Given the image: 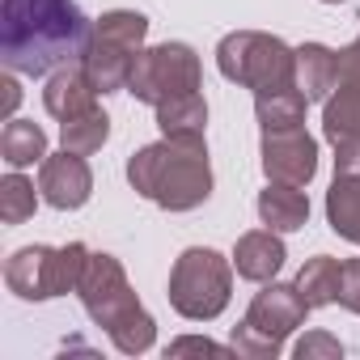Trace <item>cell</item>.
<instances>
[{
    "instance_id": "cell-2",
    "label": "cell",
    "mask_w": 360,
    "mask_h": 360,
    "mask_svg": "<svg viewBox=\"0 0 360 360\" xmlns=\"http://www.w3.org/2000/svg\"><path fill=\"white\" fill-rule=\"evenodd\" d=\"M127 183L165 212H191L212 195V165L204 140L161 136L127 157Z\"/></svg>"
},
{
    "instance_id": "cell-1",
    "label": "cell",
    "mask_w": 360,
    "mask_h": 360,
    "mask_svg": "<svg viewBox=\"0 0 360 360\" xmlns=\"http://www.w3.org/2000/svg\"><path fill=\"white\" fill-rule=\"evenodd\" d=\"M94 22L77 0H0V60L18 77H51L77 64Z\"/></svg>"
},
{
    "instance_id": "cell-3",
    "label": "cell",
    "mask_w": 360,
    "mask_h": 360,
    "mask_svg": "<svg viewBox=\"0 0 360 360\" xmlns=\"http://www.w3.org/2000/svg\"><path fill=\"white\" fill-rule=\"evenodd\" d=\"M77 297H81L85 314L94 318V326H102V330L110 335L115 352L140 356V352L153 347L157 322H153V314L140 305V297L131 292L127 271H123V263H119L115 255H102V250L89 255Z\"/></svg>"
},
{
    "instance_id": "cell-5",
    "label": "cell",
    "mask_w": 360,
    "mask_h": 360,
    "mask_svg": "<svg viewBox=\"0 0 360 360\" xmlns=\"http://www.w3.org/2000/svg\"><path fill=\"white\" fill-rule=\"evenodd\" d=\"M233 297V259L208 250V246H191L174 259L169 271V305L183 314L187 322H212L225 314Z\"/></svg>"
},
{
    "instance_id": "cell-20",
    "label": "cell",
    "mask_w": 360,
    "mask_h": 360,
    "mask_svg": "<svg viewBox=\"0 0 360 360\" xmlns=\"http://www.w3.org/2000/svg\"><path fill=\"white\" fill-rule=\"evenodd\" d=\"M297 288H301V297L309 301V309H322V305H339V288H343V263L339 259H330V255H314L301 271H297V280H292Z\"/></svg>"
},
{
    "instance_id": "cell-15",
    "label": "cell",
    "mask_w": 360,
    "mask_h": 360,
    "mask_svg": "<svg viewBox=\"0 0 360 360\" xmlns=\"http://www.w3.org/2000/svg\"><path fill=\"white\" fill-rule=\"evenodd\" d=\"M322 136L330 144H347L360 140V72L339 77L335 94L322 106Z\"/></svg>"
},
{
    "instance_id": "cell-28",
    "label": "cell",
    "mask_w": 360,
    "mask_h": 360,
    "mask_svg": "<svg viewBox=\"0 0 360 360\" xmlns=\"http://www.w3.org/2000/svg\"><path fill=\"white\" fill-rule=\"evenodd\" d=\"M335 174H347V178H360V140H347V144H335Z\"/></svg>"
},
{
    "instance_id": "cell-12",
    "label": "cell",
    "mask_w": 360,
    "mask_h": 360,
    "mask_svg": "<svg viewBox=\"0 0 360 360\" xmlns=\"http://www.w3.org/2000/svg\"><path fill=\"white\" fill-rule=\"evenodd\" d=\"M98 94H102V89L94 85V77L85 72V64L77 60V64H64V68H56V72L47 77V85H43V106H47L51 119L68 123V119H77V115L98 110Z\"/></svg>"
},
{
    "instance_id": "cell-21",
    "label": "cell",
    "mask_w": 360,
    "mask_h": 360,
    "mask_svg": "<svg viewBox=\"0 0 360 360\" xmlns=\"http://www.w3.org/2000/svg\"><path fill=\"white\" fill-rule=\"evenodd\" d=\"M326 221L343 242L360 246V178L335 174V183L326 191Z\"/></svg>"
},
{
    "instance_id": "cell-30",
    "label": "cell",
    "mask_w": 360,
    "mask_h": 360,
    "mask_svg": "<svg viewBox=\"0 0 360 360\" xmlns=\"http://www.w3.org/2000/svg\"><path fill=\"white\" fill-rule=\"evenodd\" d=\"M322 5H339V0H322Z\"/></svg>"
},
{
    "instance_id": "cell-13",
    "label": "cell",
    "mask_w": 360,
    "mask_h": 360,
    "mask_svg": "<svg viewBox=\"0 0 360 360\" xmlns=\"http://www.w3.org/2000/svg\"><path fill=\"white\" fill-rule=\"evenodd\" d=\"M284 259H288V250H284V242H280L276 229H250L233 246V271L242 280H250V284L276 280L280 267H284Z\"/></svg>"
},
{
    "instance_id": "cell-27",
    "label": "cell",
    "mask_w": 360,
    "mask_h": 360,
    "mask_svg": "<svg viewBox=\"0 0 360 360\" xmlns=\"http://www.w3.org/2000/svg\"><path fill=\"white\" fill-rule=\"evenodd\" d=\"M18 102H22V85H18V72L9 68L5 77H0V119H13V110H18Z\"/></svg>"
},
{
    "instance_id": "cell-26",
    "label": "cell",
    "mask_w": 360,
    "mask_h": 360,
    "mask_svg": "<svg viewBox=\"0 0 360 360\" xmlns=\"http://www.w3.org/2000/svg\"><path fill=\"white\" fill-rule=\"evenodd\" d=\"M339 305L360 314V259H347L343 263V288H339Z\"/></svg>"
},
{
    "instance_id": "cell-11",
    "label": "cell",
    "mask_w": 360,
    "mask_h": 360,
    "mask_svg": "<svg viewBox=\"0 0 360 360\" xmlns=\"http://www.w3.org/2000/svg\"><path fill=\"white\" fill-rule=\"evenodd\" d=\"M305 314H309V301L301 297L297 284H276V280H267V284L255 292V301H250V309H246L242 322H250V326L263 330L267 339L284 343V339L305 322Z\"/></svg>"
},
{
    "instance_id": "cell-16",
    "label": "cell",
    "mask_w": 360,
    "mask_h": 360,
    "mask_svg": "<svg viewBox=\"0 0 360 360\" xmlns=\"http://www.w3.org/2000/svg\"><path fill=\"white\" fill-rule=\"evenodd\" d=\"M259 221L276 233H297L309 221V195L288 183H267L259 191Z\"/></svg>"
},
{
    "instance_id": "cell-23",
    "label": "cell",
    "mask_w": 360,
    "mask_h": 360,
    "mask_svg": "<svg viewBox=\"0 0 360 360\" xmlns=\"http://www.w3.org/2000/svg\"><path fill=\"white\" fill-rule=\"evenodd\" d=\"M60 140H64V148H72V153L89 157V153H98V148L110 140V119H106L102 110L77 115V119L60 123Z\"/></svg>"
},
{
    "instance_id": "cell-29",
    "label": "cell",
    "mask_w": 360,
    "mask_h": 360,
    "mask_svg": "<svg viewBox=\"0 0 360 360\" xmlns=\"http://www.w3.org/2000/svg\"><path fill=\"white\" fill-rule=\"evenodd\" d=\"M339 64H343V77L360 72V39H356L352 47H343V51H339Z\"/></svg>"
},
{
    "instance_id": "cell-14",
    "label": "cell",
    "mask_w": 360,
    "mask_h": 360,
    "mask_svg": "<svg viewBox=\"0 0 360 360\" xmlns=\"http://www.w3.org/2000/svg\"><path fill=\"white\" fill-rule=\"evenodd\" d=\"M339 77H343L339 51H330L326 43H301L297 47V85L305 89L309 102H326L335 94Z\"/></svg>"
},
{
    "instance_id": "cell-22",
    "label": "cell",
    "mask_w": 360,
    "mask_h": 360,
    "mask_svg": "<svg viewBox=\"0 0 360 360\" xmlns=\"http://www.w3.org/2000/svg\"><path fill=\"white\" fill-rule=\"evenodd\" d=\"M39 208V195H34V183L22 174V169H9L0 178V221L5 225H22L30 221Z\"/></svg>"
},
{
    "instance_id": "cell-10",
    "label": "cell",
    "mask_w": 360,
    "mask_h": 360,
    "mask_svg": "<svg viewBox=\"0 0 360 360\" xmlns=\"http://www.w3.org/2000/svg\"><path fill=\"white\" fill-rule=\"evenodd\" d=\"M39 195L60 208V212H72V208H85L89 195H94V174L85 165L81 153L64 148V153H47L43 165H39Z\"/></svg>"
},
{
    "instance_id": "cell-17",
    "label": "cell",
    "mask_w": 360,
    "mask_h": 360,
    "mask_svg": "<svg viewBox=\"0 0 360 360\" xmlns=\"http://www.w3.org/2000/svg\"><path fill=\"white\" fill-rule=\"evenodd\" d=\"M47 157V131L34 119H9L0 131V161L9 169H26V165H43Z\"/></svg>"
},
{
    "instance_id": "cell-19",
    "label": "cell",
    "mask_w": 360,
    "mask_h": 360,
    "mask_svg": "<svg viewBox=\"0 0 360 360\" xmlns=\"http://www.w3.org/2000/svg\"><path fill=\"white\" fill-rule=\"evenodd\" d=\"M157 127L161 136H178V140H204L208 127V102L204 94H183V98H169L157 106Z\"/></svg>"
},
{
    "instance_id": "cell-18",
    "label": "cell",
    "mask_w": 360,
    "mask_h": 360,
    "mask_svg": "<svg viewBox=\"0 0 360 360\" xmlns=\"http://www.w3.org/2000/svg\"><path fill=\"white\" fill-rule=\"evenodd\" d=\"M305 89L288 85V89H271V94H255V119L263 131H288V127H305Z\"/></svg>"
},
{
    "instance_id": "cell-24",
    "label": "cell",
    "mask_w": 360,
    "mask_h": 360,
    "mask_svg": "<svg viewBox=\"0 0 360 360\" xmlns=\"http://www.w3.org/2000/svg\"><path fill=\"white\" fill-rule=\"evenodd\" d=\"M292 356L297 360H339L343 356V343L335 335H326V330H309V335H301L292 343Z\"/></svg>"
},
{
    "instance_id": "cell-4",
    "label": "cell",
    "mask_w": 360,
    "mask_h": 360,
    "mask_svg": "<svg viewBox=\"0 0 360 360\" xmlns=\"http://www.w3.org/2000/svg\"><path fill=\"white\" fill-rule=\"evenodd\" d=\"M217 68L225 81L246 85L255 94L297 85V47L263 30H233L217 47Z\"/></svg>"
},
{
    "instance_id": "cell-7",
    "label": "cell",
    "mask_w": 360,
    "mask_h": 360,
    "mask_svg": "<svg viewBox=\"0 0 360 360\" xmlns=\"http://www.w3.org/2000/svg\"><path fill=\"white\" fill-rule=\"evenodd\" d=\"M144 39H148V18L136 9H110L94 22V34H89L81 64L102 94L127 89L136 56L144 51Z\"/></svg>"
},
{
    "instance_id": "cell-6",
    "label": "cell",
    "mask_w": 360,
    "mask_h": 360,
    "mask_svg": "<svg viewBox=\"0 0 360 360\" xmlns=\"http://www.w3.org/2000/svg\"><path fill=\"white\" fill-rule=\"evenodd\" d=\"M89 255L94 250L85 242H68V246H22L5 263V284L22 301L68 297V292L81 288V276H85Z\"/></svg>"
},
{
    "instance_id": "cell-25",
    "label": "cell",
    "mask_w": 360,
    "mask_h": 360,
    "mask_svg": "<svg viewBox=\"0 0 360 360\" xmlns=\"http://www.w3.org/2000/svg\"><path fill=\"white\" fill-rule=\"evenodd\" d=\"M165 356H238L233 343H212V339H200V335H183L165 347Z\"/></svg>"
},
{
    "instance_id": "cell-8",
    "label": "cell",
    "mask_w": 360,
    "mask_h": 360,
    "mask_svg": "<svg viewBox=\"0 0 360 360\" xmlns=\"http://www.w3.org/2000/svg\"><path fill=\"white\" fill-rule=\"evenodd\" d=\"M200 81H204V68H200L195 47H187V43H157V47H144L136 56L127 94H136V102H148L157 110L169 98L195 94Z\"/></svg>"
},
{
    "instance_id": "cell-9",
    "label": "cell",
    "mask_w": 360,
    "mask_h": 360,
    "mask_svg": "<svg viewBox=\"0 0 360 360\" xmlns=\"http://www.w3.org/2000/svg\"><path fill=\"white\" fill-rule=\"evenodd\" d=\"M263 174L267 183H288V187H309L318 174V140L305 127L288 131H263Z\"/></svg>"
}]
</instances>
